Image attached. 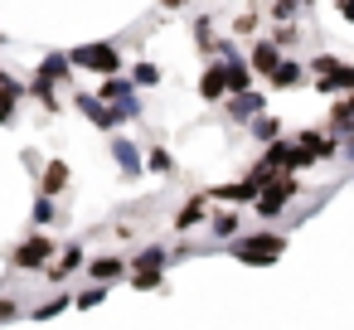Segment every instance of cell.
I'll return each instance as SVG.
<instances>
[{"instance_id":"obj_16","label":"cell","mask_w":354,"mask_h":330,"mask_svg":"<svg viewBox=\"0 0 354 330\" xmlns=\"http://www.w3.org/2000/svg\"><path fill=\"white\" fill-rule=\"evenodd\" d=\"M252 136H257V141H277V136H281V122H277V117H267V112H257Z\"/></svg>"},{"instance_id":"obj_8","label":"cell","mask_w":354,"mask_h":330,"mask_svg":"<svg viewBox=\"0 0 354 330\" xmlns=\"http://www.w3.org/2000/svg\"><path fill=\"white\" fill-rule=\"evenodd\" d=\"M97 102H107V107H117V102H131V83H127L122 73H107V83L97 88Z\"/></svg>"},{"instance_id":"obj_22","label":"cell","mask_w":354,"mask_h":330,"mask_svg":"<svg viewBox=\"0 0 354 330\" xmlns=\"http://www.w3.org/2000/svg\"><path fill=\"white\" fill-rule=\"evenodd\" d=\"M214 233H218V238H233V233H238V214H218V219H214Z\"/></svg>"},{"instance_id":"obj_13","label":"cell","mask_w":354,"mask_h":330,"mask_svg":"<svg viewBox=\"0 0 354 330\" xmlns=\"http://www.w3.org/2000/svg\"><path fill=\"white\" fill-rule=\"evenodd\" d=\"M122 272H127V262H122V257H97V262L88 267V277H97L102 286H107V282H117Z\"/></svg>"},{"instance_id":"obj_29","label":"cell","mask_w":354,"mask_h":330,"mask_svg":"<svg viewBox=\"0 0 354 330\" xmlns=\"http://www.w3.org/2000/svg\"><path fill=\"white\" fill-rule=\"evenodd\" d=\"M180 6H185V0H165V10H180Z\"/></svg>"},{"instance_id":"obj_23","label":"cell","mask_w":354,"mask_h":330,"mask_svg":"<svg viewBox=\"0 0 354 330\" xmlns=\"http://www.w3.org/2000/svg\"><path fill=\"white\" fill-rule=\"evenodd\" d=\"M160 262H165V248L156 243V248H146V253H141V257H136L131 267H160Z\"/></svg>"},{"instance_id":"obj_18","label":"cell","mask_w":354,"mask_h":330,"mask_svg":"<svg viewBox=\"0 0 354 330\" xmlns=\"http://www.w3.org/2000/svg\"><path fill=\"white\" fill-rule=\"evenodd\" d=\"M127 83H136V88H156V83H160V68H156V64H136Z\"/></svg>"},{"instance_id":"obj_25","label":"cell","mask_w":354,"mask_h":330,"mask_svg":"<svg viewBox=\"0 0 354 330\" xmlns=\"http://www.w3.org/2000/svg\"><path fill=\"white\" fill-rule=\"evenodd\" d=\"M49 199H54V194H44V199L35 204V223H49V219H54V204H49Z\"/></svg>"},{"instance_id":"obj_3","label":"cell","mask_w":354,"mask_h":330,"mask_svg":"<svg viewBox=\"0 0 354 330\" xmlns=\"http://www.w3.org/2000/svg\"><path fill=\"white\" fill-rule=\"evenodd\" d=\"M281 248H286V238H277V233H252V238L233 243V257H238V262H272V257H281Z\"/></svg>"},{"instance_id":"obj_17","label":"cell","mask_w":354,"mask_h":330,"mask_svg":"<svg viewBox=\"0 0 354 330\" xmlns=\"http://www.w3.org/2000/svg\"><path fill=\"white\" fill-rule=\"evenodd\" d=\"M204 204H209V199H204V194H194V199H189V204H185V209L175 214V223H180V228H189V223H199V219H204Z\"/></svg>"},{"instance_id":"obj_5","label":"cell","mask_w":354,"mask_h":330,"mask_svg":"<svg viewBox=\"0 0 354 330\" xmlns=\"http://www.w3.org/2000/svg\"><path fill=\"white\" fill-rule=\"evenodd\" d=\"M315 88L320 93H354V68L349 64H335L330 73H315Z\"/></svg>"},{"instance_id":"obj_19","label":"cell","mask_w":354,"mask_h":330,"mask_svg":"<svg viewBox=\"0 0 354 330\" xmlns=\"http://www.w3.org/2000/svg\"><path fill=\"white\" fill-rule=\"evenodd\" d=\"M141 165H151V170H160V175H175V156H170L165 146H156V151H151Z\"/></svg>"},{"instance_id":"obj_20","label":"cell","mask_w":354,"mask_h":330,"mask_svg":"<svg viewBox=\"0 0 354 330\" xmlns=\"http://www.w3.org/2000/svg\"><path fill=\"white\" fill-rule=\"evenodd\" d=\"M117 161H122V170H127V175H136V170H141V151H136V146H127V141H117Z\"/></svg>"},{"instance_id":"obj_24","label":"cell","mask_w":354,"mask_h":330,"mask_svg":"<svg viewBox=\"0 0 354 330\" xmlns=\"http://www.w3.org/2000/svg\"><path fill=\"white\" fill-rule=\"evenodd\" d=\"M64 306H68V296H54V301H44V306H39L35 315H39V320H49V315H59Z\"/></svg>"},{"instance_id":"obj_11","label":"cell","mask_w":354,"mask_h":330,"mask_svg":"<svg viewBox=\"0 0 354 330\" xmlns=\"http://www.w3.org/2000/svg\"><path fill=\"white\" fill-rule=\"evenodd\" d=\"M214 199H228V204H252V199H257V180H243V185H223V190H214Z\"/></svg>"},{"instance_id":"obj_26","label":"cell","mask_w":354,"mask_h":330,"mask_svg":"<svg viewBox=\"0 0 354 330\" xmlns=\"http://www.w3.org/2000/svg\"><path fill=\"white\" fill-rule=\"evenodd\" d=\"M97 301H102V286H93V291H83V296H78V306H83V311H88V306H97Z\"/></svg>"},{"instance_id":"obj_21","label":"cell","mask_w":354,"mask_h":330,"mask_svg":"<svg viewBox=\"0 0 354 330\" xmlns=\"http://www.w3.org/2000/svg\"><path fill=\"white\" fill-rule=\"evenodd\" d=\"M160 282H165L160 267H136V277H131V286H141V291H151V286H160Z\"/></svg>"},{"instance_id":"obj_6","label":"cell","mask_w":354,"mask_h":330,"mask_svg":"<svg viewBox=\"0 0 354 330\" xmlns=\"http://www.w3.org/2000/svg\"><path fill=\"white\" fill-rule=\"evenodd\" d=\"M223 88H228V93H248V88H252V68H248L238 54L223 64Z\"/></svg>"},{"instance_id":"obj_7","label":"cell","mask_w":354,"mask_h":330,"mask_svg":"<svg viewBox=\"0 0 354 330\" xmlns=\"http://www.w3.org/2000/svg\"><path fill=\"white\" fill-rule=\"evenodd\" d=\"M281 64V49H277V39H257L252 44V64L248 68H257V73H272Z\"/></svg>"},{"instance_id":"obj_2","label":"cell","mask_w":354,"mask_h":330,"mask_svg":"<svg viewBox=\"0 0 354 330\" xmlns=\"http://www.w3.org/2000/svg\"><path fill=\"white\" fill-rule=\"evenodd\" d=\"M68 68H93V73H117L122 68V54L117 44H78L68 54Z\"/></svg>"},{"instance_id":"obj_15","label":"cell","mask_w":354,"mask_h":330,"mask_svg":"<svg viewBox=\"0 0 354 330\" xmlns=\"http://www.w3.org/2000/svg\"><path fill=\"white\" fill-rule=\"evenodd\" d=\"M68 185V165L64 161H49V170H44V194H59Z\"/></svg>"},{"instance_id":"obj_27","label":"cell","mask_w":354,"mask_h":330,"mask_svg":"<svg viewBox=\"0 0 354 330\" xmlns=\"http://www.w3.org/2000/svg\"><path fill=\"white\" fill-rule=\"evenodd\" d=\"M10 315H20V306L15 301H0V320H10Z\"/></svg>"},{"instance_id":"obj_12","label":"cell","mask_w":354,"mask_h":330,"mask_svg":"<svg viewBox=\"0 0 354 330\" xmlns=\"http://www.w3.org/2000/svg\"><path fill=\"white\" fill-rule=\"evenodd\" d=\"M228 112H233V117H257V112H262V93H252V88H248V93H233Z\"/></svg>"},{"instance_id":"obj_4","label":"cell","mask_w":354,"mask_h":330,"mask_svg":"<svg viewBox=\"0 0 354 330\" xmlns=\"http://www.w3.org/2000/svg\"><path fill=\"white\" fill-rule=\"evenodd\" d=\"M54 257V238H44V233H35L25 248H15V267H44Z\"/></svg>"},{"instance_id":"obj_10","label":"cell","mask_w":354,"mask_h":330,"mask_svg":"<svg viewBox=\"0 0 354 330\" xmlns=\"http://www.w3.org/2000/svg\"><path fill=\"white\" fill-rule=\"evenodd\" d=\"M267 78H272V88H296V83L306 78V68H301V64H291V59H281Z\"/></svg>"},{"instance_id":"obj_28","label":"cell","mask_w":354,"mask_h":330,"mask_svg":"<svg viewBox=\"0 0 354 330\" xmlns=\"http://www.w3.org/2000/svg\"><path fill=\"white\" fill-rule=\"evenodd\" d=\"M339 15H344V20L354 25V0H339Z\"/></svg>"},{"instance_id":"obj_14","label":"cell","mask_w":354,"mask_h":330,"mask_svg":"<svg viewBox=\"0 0 354 330\" xmlns=\"http://www.w3.org/2000/svg\"><path fill=\"white\" fill-rule=\"evenodd\" d=\"M39 78H44L49 88H54V78H59V83H68V59H64V54H49V59H44V68H39Z\"/></svg>"},{"instance_id":"obj_1","label":"cell","mask_w":354,"mask_h":330,"mask_svg":"<svg viewBox=\"0 0 354 330\" xmlns=\"http://www.w3.org/2000/svg\"><path fill=\"white\" fill-rule=\"evenodd\" d=\"M291 199H296V175H291V170H277L272 180H262V185H257V214H262V219L281 214Z\"/></svg>"},{"instance_id":"obj_9","label":"cell","mask_w":354,"mask_h":330,"mask_svg":"<svg viewBox=\"0 0 354 330\" xmlns=\"http://www.w3.org/2000/svg\"><path fill=\"white\" fill-rule=\"evenodd\" d=\"M223 93H228V88H223V64H209L204 78H199V98H204V102H218Z\"/></svg>"}]
</instances>
